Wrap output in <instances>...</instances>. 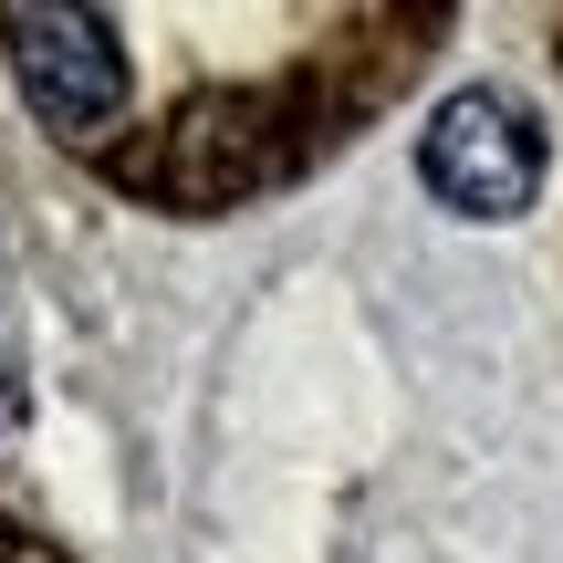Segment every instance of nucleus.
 Here are the masks:
<instances>
[{
  "mask_svg": "<svg viewBox=\"0 0 563 563\" xmlns=\"http://www.w3.org/2000/svg\"><path fill=\"white\" fill-rule=\"evenodd\" d=\"M0 42H11V74L32 95V115L53 136H104L125 115V53L115 21L95 11H53V0H11L0 11Z\"/></svg>",
  "mask_w": 563,
  "mask_h": 563,
  "instance_id": "obj_2",
  "label": "nucleus"
},
{
  "mask_svg": "<svg viewBox=\"0 0 563 563\" xmlns=\"http://www.w3.org/2000/svg\"><path fill=\"white\" fill-rule=\"evenodd\" d=\"M11 407H21V397H11V376H0V428H11Z\"/></svg>",
  "mask_w": 563,
  "mask_h": 563,
  "instance_id": "obj_3",
  "label": "nucleus"
},
{
  "mask_svg": "<svg viewBox=\"0 0 563 563\" xmlns=\"http://www.w3.org/2000/svg\"><path fill=\"white\" fill-rule=\"evenodd\" d=\"M418 178L439 188L460 220H511V209H532V188H543V125L511 95L470 84V95H449L439 115H428Z\"/></svg>",
  "mask_w": 563,
  "mask_h": 563,
  "instance_id": "obj_1",
  "label": "nucleus"
}]
</instances>
